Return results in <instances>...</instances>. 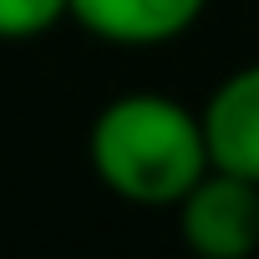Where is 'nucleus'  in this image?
<instances>
[{"label":"nucleus","instance_id":"1","mask_svg":"<svg viewBox=\"0 0 259 259\" xmlns=\"http://www.w3.org/2000/svg\"><path fill=\"white\" fill-rule=\"evenodd\" d=\"M92 168L127 203H178L208 173L203 122L178 97L127 92L112 97L92 122Z\"/></svg>","mask_w":259,"mask_h":259},{"label":"nucleus","instance_id":"2","mask_svg":"<svg viewBox=\"0 0 259 259\" xmlns=\"http://www.w3.org/2000/svg\"><path fill=\"white\" fill-rule=\"evenodd\" d=\"M178 234L203 259H244L259 249V183L208 168L178 203Z\"/></svg>","mask_w":259,"mask_h":259},{"label":"nucleus","instance_id":"3","mask_svg":"<svg viewBox=\"0 0 259 259\" xmlns=\"http://www.w3.org/2000/svg\"><path fill=\"white\" fill-rule=\"evenodd\" d=\"M198 122L208 143V168L259 183V61L224 76L213 97L203 102Z\"/></svg>","mask_w":259,"mask_h":259},{"label":"nucleus","instance_id":"4","mask_svg":"<svg viewBox=\"0 0 259 259\" xmlns=\"http://www.w3.org/2000/svg\"><path fill=\"white\" fill-rule=\"evenodd\" d=\"M208 0H66V16L117 46H158L198 26Z\"/></svg>","mask_w":259,"mask_h":259},{"label":"nucleus","instance_id":"5","mask_svg":"<svg viewBox=\"0 0 259 259\" xmlns=\"http://www.w3.org/2000/svg\"><path fill=\"white\" fill-rule=\"evenodd\" d=\"M66 21V0H0V41H31Z\"/></svg>","mask_w":259,"mask_h":259}]
</instances>
